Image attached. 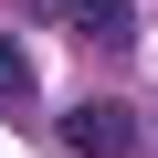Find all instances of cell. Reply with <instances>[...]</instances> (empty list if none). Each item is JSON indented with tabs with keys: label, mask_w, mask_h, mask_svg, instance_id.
I'll list each match as a JSON object with an SVG mask.
<instances>
[{
	"label": "cell",
	"mask_w": 158,
	"mask_h": 158,
	"mask_svg": "<svg viewBox=\"0 0 158 158\" xmlns=\"http://www.w3.org/2000/svg\"><path fill=\"white\" fill-rule=\"evenodd\" d=\"M63 148L74 158H127L137 148V106H74L63 116Z\"/></svg>",
	"instance_id": "obj_1"
},
{
	"label": "cell",
	"mask_w": 158,
	"mask_h": 158,
	"mask_svg": "<svg viewBox=\"0 0 158 158\" xmlns=\"http://www.w3.org/2000/svg\"><path fill=\"white\" fill-rule=\"evenodd\" d=\"M42 11H63L85 42H127V32H137V11H127V0H42Z\"/></svg>",
	"instance_id": "obj_2"
},
{
	"label": "cell",
	"mask_w": 158,
	"mask_h": 158,
	"mask_svg": "<svg viewBox=\"0 0 158 158\" xmlns=\"http://www.w3.org/2000/svg\"><path fill=\"white\" fill-rule=\"evenodd\" d=\"M21 85H32V63H21V42H0V106H21Z\"/></svg>",
	"instance_id": "obj_3"
}]
</instances>
